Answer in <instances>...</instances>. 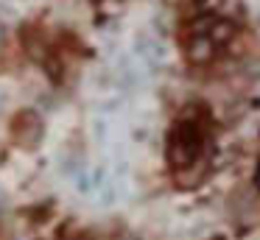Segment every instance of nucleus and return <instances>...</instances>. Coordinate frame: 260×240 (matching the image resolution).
<instances>
[{
  "mask_svg": "<svg viewBox=\"0 0 260 240\" xmlns=\"http://www.w3.org/2000/svg\"><path fill=\"white\" fill-rule=\"evenodd\" d=\"M204 148V117L196 115L193 109H187V115L174 126V131L168 134V162L171 167L182 170L190 167L193 162L202 156Z\"/></svg>",
  "mask_w": 260,
  "mask_h": 240,
  "instance_id": "obj_1",
  "label": "nucleus"
},
{
  "mask_svg": "<svg viewBox=\"0 0 260 240\" xmlns=\"http://www.w3.org/2000/svg\"><path fill=\"white\" fill-rule=\"evenodd\" d=\"M12 134H14V143L23 145V148H34L37 143L42 140L45 134V126H42V117L37 115L34 109H25L14 117L12 123Z\"/></svg>",
  "mask_w": 260,
  "mask_h": 240,
  "instance_id": "obj_2",
  "label": "nucleus"
},
{
  "mask_svg": "<svg viewBox=\"0 0 260 240\" xmlns=\"http://www.w3.org/2000/svg\"><path fill=\"white\" fill-rule=\"evenodd\" d=\"M232 37H235V22L232 20H218V17H215L213 25H210V39H213L215 48H224L226 42H232Z\"/></svg>",
  "mask_w": 260,
  "mask_h": 240,
  "instance_id": "obj_3",
  "label": "nucleus"
},
{
  "mask_svg": "<svg viewBox=\"0 0 260 240\" xmlns=\"http://www.w3.org/2000/svg\"><path fill=\"white\" fill-rule=\"evenodd\" d=\"M254 187L260 190V165H257V170H254Z\"/></svg>",
  "mask_w": 260,
  "mask_h": 240,
  "instance_id": "obj_4",
  "label": "nucleus"
},
{
  "mask_svg": "<svg viewBox=\"0 0 260 240\" xmlns=\"http://www.w3.org/2000/svg\"><path fill=\"white\" fill-rule=\"evenodd\" d=\"M6 100H9V95H6V92H0V109L6 106Z\"/></svg>",
  "mask_w": 260,
  "mask_h": 240,
  "instance_id": "obj_5",
  "label": "nucleus"
},
{
  "mask_svg": "<svg viewBox=\"0 0 260 240\" xmlns=\"http://www.w3.org/2000/svg\"><path fill=\"white\" fill-rule=\"evenodd\" d=\"M3 39H6V33H3V25H0V48H3Z\"/></svg>",
  "mask_w": 260,
  "mask_h": 240,
  "instance_id": "obj_6",
  "label": "nucleus"
},
{
  "mask_svg": "<svg viewBox=\"0 0 260 240\" xmlns=\"http://www.w3.org/2000/svg\"><path fill=\"white\" fill-rule=\"evenodd\" d=\"M196 3H202V6H204V3H215V0H196Z\"/></svg>",
  "mask_w": 260,
  "mask_h": 240,
  "instance_id": "obj_7",
  "label": "nucleus"
},
{
  "mask_svg": "<svg viewBox=\"0 0 260 240\" xmlns=\"http://www.w3.org/2000/svg\"><path fill=\"white\" fill-rule=\"evenodd\" d=\"M218 240H221V237H218Z\"/></svg>",
  "mask_w": 260,
  "mask_h": 240,
  "instance_id": "obj_8",
  "label": "nucleus"
}]
</instances>
